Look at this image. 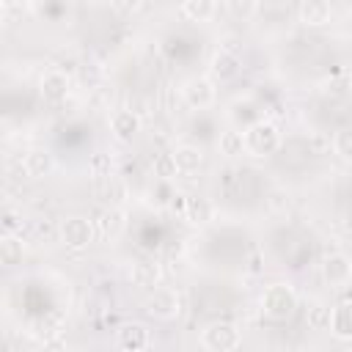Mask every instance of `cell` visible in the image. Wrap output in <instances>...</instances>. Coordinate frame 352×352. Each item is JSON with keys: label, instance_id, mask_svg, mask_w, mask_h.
I'll return each instance as SVG.
<instances>
[{"label": "cell", "instance_id": "1", "mask_svg": "<svg viewBox=\"0 0 352 352\" xmlns=\"http://www.w3.org/2000/svg\"><path fill=\"white\" fill-rule=\"evenodd\" d=\"M261 314L272 322H286L292 319V314L297 311V292L292 283H270L261 292Z\"/></svg>", "mask_w": 352, "mask_h": 352}, {"label": "cell", "instance_id": "2", "mask_svg": "<svg viewBox=\"0 0 352 352\" xmlns=\"http://www.w3.org/2000/svg\"><path fill=\"white\" fill-rule=\"evenodd\" d=\"M280 146V132L272 121H253L248 129H245V154L250 157H270L275 154Z\"/></svg>", "mask_w": 352, "mask_h": 352}, {"label": "cell", "instance_id": "3", "mask_svg": "<svg viewBox=\"0 0 352 352\" xmlns=\"http://www.w3.org/2000/svg\"><path fill=\"white\" fill-rule=\"evenodd\" d=\"M201 344L206 352H236L242 344V333L234 322H212L201 330Z\"/></svg>", "mask_w": 352, "mask_h": 352}, {"label": "cell", "instance_id": "4", "mask_svg": "<svg viewBox=\"0 0 352 352\" xmlns=\"http://www.w3.org/2000/svg\"><path fill=\"white\" fill-rule=\"evenodd\" d=\"M146 311H148V316H154V319L170 322V319H176L179 311H182V297H179V292L170 289V286H157V289H151L148 297H146Z\"/></svg>", "mask_w": 352, "mask_h": 352}, {"label": "cell", "instance_id": "5", "mask_svg": "<svg viewBox=\"0 0 352 352\" xmlns=\"http://www.w3.org/2000/svg\"><path fill=\"white\" fill-rule=\"evenodd\" d=\"M94 234H96V228H94V223L85 220V217H66V220H60V226H58V239H60V245H66L69 250H82V248H88V245L94 242Z\"/></svg>", "mask_w": 352, "mask_h": 352}, {"label": "cell", "instance_id": "6", "mask_svg": "<svg viewBox=\"0 0 352 352\" xmlns=\"http://www.w3.org/2000/svg\"><path fill=\"white\" fill-rule=\"evenodd\" d=\"M322 278H324V283L333 286V289L346 286V283L352 280V258H349L346 253H341V250L327 253V256L322 258Z\"/></svg>", "mask_w": 352, "mask_h": 352}, {"label": "cell", "instance_id": "7", "mask_svg": "<svg viewBox=\"0 0 352 352\" xmlns=\"http://www.w3.org/2000/svg\"><path fill=\"white\" fill-rule=\"evenodd\" d=\"M182 96H184V102H187L192 110H204V107L214 104L217 91H214V82H212L209 77L198 74V77H190V80L182 85Z\"/></svg>", "mask_w": 352, "mask_h": 352}, {"label": "cell", "instance_id": "8", "mask_svg": "<svg viewBox=\"0 0 352 352\" xmlns=\"http://www.w3.org/2000/svg\"><path fill=\"white\" fill-rule=\"evenodd\" d=\"M69 91H72V80L60 69H47L41 74V80H38V94H41L44 102H52V104L63 102L69 96Z\"/></svg>", "mask_w": 352, "mask_h": 352}, {"label": "cell", "instance_id": "9", "mask_svg": "<svg viewBox=\"0 0 352 352\" xmlns=\"http://www.w3.org/2000/svg\"><path fill=\"white\" fill-rule=\"evenodd\" d=\"M116 341H118V346L124 352H143L151 344V336H148L146 324H140V322H124L116 330Z\"/></svg>", "mask_w": 352, "mask_h": 352}, {"label": "cell", "instance_id": "10", "mask_svg": "<svg viewBox=\"0 0 352 352\" xmlns=\"http://www.w3.org/2000/svg\"><path fill=\"white\" fill-rule=\"evenodd\" d=\"M22 170H25L30 179H44V176H50V173L55 170V157H52V151H50V148H41V146L25 151V157H22Z\"/></svg>", "mask_w": 352, "mask_h": 352}, {"label": "cell", "instance_id": "11", "mask_svg": "<svg viewBox=\"0 0 352 352\" xmlns=\"http://www.w3.org/2000/svg\"><path fill=\"white\" fill-rule=\"evenodd\" d=\"M110 132H113L116 140L129 143L140 132V116L135 110H116L110 116Z\"/></svg>", "mask_w": 352, "mask_h": 352}, {"label": "cell", "instance_id": "12", "mask_svg": "<svg viewBox=\"0 0 352 352\" xmlns=\"http://www.w3.org/2000/svg\"><path fill=\"white\" fill-rule=\"evenodd\" d=\"M184 220L190 226H195V228L209 226L214 220V204L209 198H204V195H190L184 201Z\"/></svg>", "mask_w": 352, "mask_h": 352}, {"label": "cell", "instance_id": "13", "mask_svg": "<svg viewBox=\"0 0 352 352\" xmlns=\"http://www.w3.org/2000/svg\"><path fill=\"white\" fill-rule=\"evenodd\" d=\"M170 154H173L176 170H179L182 176H192V173H198V168L204 165V148H201V146L182 143V146H176Z\"/></svg>", "mask_w": 352, "mask_h": 352}, {"label": "cell", "instance_id": "14", "mask_svg": "<svg viewBox=\"0 0 352 352\" xmlns=\"http://www.w3.org/2000/svg\"><path fill=\"white\" fill-rule=\"evenodd\" d=\"M297 16L302 25H327L330 16H333V6L324 3V0H302L297 6Z\"/></svg>", "mask_w": 352, "mask_h": 352}, {"label": "cell", "instance_id": "15", "mask_svg": "<svg viewBox=\"0 0 352 352\" xmlns=\"http://www.w3.org/2000/svg\"><path fill=\"white\" fill-rule=\"evenodd\" d=\"M124 228H126V212L118 209V206L104 209V212L99 214V220H96V231H99L104 239H118V236L124 234Z\"/></svg>", "mask_w": 352, "mask_h": 352}, {"label": "cell", "instance_id": "16", "mask_svg": "<svg viewBox=\"0 0 352 352\" xmlns=\"http://www.w3.org/2000/svg\"><path fill=\"white\" fill-rule=\"evenodd\" d=\"M330 333L341 341H352V300H344L330 314Z\"/></svg>", "mask_w": 352, "mask_h": 352}, {"label": "cell", "instance_id": "17", "mask_svg": "<svg viewBox=\"0 0 352 352\" xmlns=\"http://www.w3.org/2000/svg\"><path fill=\"white\" fill-rule=\"evenodd\" d=\"M160 267L154 264V261H135L132 264V270H129V280L135 283V286H140V289H157L160 286Z\"/></svg>", "mask_w": 352, "mask_h": 352}, {"label": "cell", "instance_id": "18", "mask_svg": "<svg viewBox=\"0 0 352 352\" xmlns=\"http://www.w3.org/2000/svg\"><path fill=\"white\" fill-rule=\"evenodd\" d=\"M236 72H239V60H236L234 52L217 50V52L212 55V60H209V74H212V77H217V80H231Z\"/></svg>", "mask_w": 352, "mask_h": 352}, {"label": "cell", "instance_id": "19", "mask_svg": "<svg viewBox=\"0 0 352 352\" xmlns=\"http://www.w3.org/2000/svg\"><path fill=\"white\" fill-rule=\"evenodd\" d=\"M22 256H25V242H22V236H16V234H3V236H0V261H3L6 267H14V264L22 261Z\"/></svg>", "mask_w": 352, "mask_h": 352}, {"label": "cell", "instance_id": "20", "mask_svg": "<svg viewBox=\"0 0 352 352\" xmlns=\"http://www.w3.org/2000/svg\"><path fill=\"white\" fill-rule=\"evenodd\" d=\"M217 3L212 0H184L182 3V14L190 19V22H209L214 14H217Z\"/></svg>", "mask_w": 352, "mask_h": 352}, {"label": "cell", "instance_id": "21", "mask_svg": "<svg viewBox=\"0 0 352 352\" xmlns=\"http://www.w3.org/2000/svg\"><path fill=\"white\" fill-rule=\"evenodd\" d=\"M217 148L223 157H239L245 154V132L239 129H226L220 138H217Z\"/></svg>", "mask_w": 352, "mask_h": 352}, {"label": "cell", "instance_id": "22", "mask_svg": "<svg viewBox=\"0 0 352 352\" xmlns=\"http://www.w3.org/2000/svg\"><path fill=\"white\" fill-rule=\"evenodd\" d=\"M333 151L344 160V162H352V126H344L333 135Z\"/></svg>", "mask_w": 352, "mask_h": 352}, {"label": "cell", "instance_id": "23", "mask_svg": "<svg viewBox=\"0 0 352 352\" xmlns=\"http://www.w3.org/2000/svg\"><path fill=\"white\" fill-rule=\"evenodd\" d=\"M330 314H333V308H327L322 302H314L308 308V324L314 330H324V327H330Z\"/></svg>", "mask_w": 352, "mask_h": 352}, {"label": "cell", "instance_id": "24", "mask_svg": "<svg viewBox=\"0 0 352 352\" xmlns=\"http://www.w3.org/2000/svg\"><path fill=\"white\" fill-rule=\"evenodd\" d=\"M179 170H176V162H173V154H160L154 160V176L160 179H173Z\"/></svg>", "mask_w": 352, "mask_h": 352}, {"label": "cell", "instance_id": "25", "mask_svg": "<svg viewBox=\"0 0 352 352\" xmlns=\"http://www.w3.org/2000/svg\"><path fill=\"white\" fill-rule=\"evenodd\" d=\"M226 11L234 14V16L248 19V16H253V14L258 11V6H256V3H239V0H231V3H226Z\"/></svg>", "mask_w": 352, "mask_h": 352}, {"label": "cell", "instance_id": "26", "mask_svg": "<svg viewBox=\"0 0 352 352\" xmlns=\"http://www.w3.org/2000/svg\"><path fill=\"white\" fill-rule=\"evenodd\" d=\"M88 168H91V173H94V176H110V157H107L104 151H99V154H94V157H91Z\"/></svg>", "mask_w": 352, "mask_h": 352}, {"label": "cell", "instance_id": "27", "mask_svg": "<svg viewBox=\"0 0 352 352\" xmlns=\"http://www.w3.org/2000/svg\"><path fill=\"white\" fill-rule=\"evenodd\" d=\"M19 214L16 212H11V209H6L3 212V234H16V228H19Z\"/></svg>", "mask_w": 352, "mask_h": 352}]
</instances>
